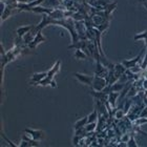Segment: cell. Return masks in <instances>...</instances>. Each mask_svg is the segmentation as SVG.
Listing matches in <instances>:
<instances>
[{
    "label": "cell",
    "mask_w": 147,
    "mask_h": 147,
    "mask_svg": "<svg viewBox=\"0 0 147 147\" xmlns=\"http://www.w3.org/2000/svg\"><path fill=\"white\" fill-rule=\"evenodd\" d=\"M60 68H61V61H60V60H58V61L55 63V65H54L51 69H49V71H47V76H46L45 78L42 80V81H40L38 85H40V86L51 85L53 88H57V83L54 81V77H55L56 74L59 73Z\"/></svg>",
    "instance_id": "6da1fadb"
},
{
    "label": "cell",
    "mask_w": 147,
    "mask_h": 147,
    "mask_svg": "<svg viewBox=\"0 0 147 147\" xmlns=\"http://www.w3.org/2000/svg\"><path fill=\"white\" fill-rule=\"evenodd\" d=\"M145 51H146V47H144V49H142V51L140 52V54H139L138 56H136L134 59H130V60H123L122 61V64L125 66L127 69H130V68L132 67H136L137 65H138V63L140 61H143V56H144L145 54Z\"/></svg>",
    "instance_id": "7a4b0ae2"
},
{
    "label": "cell",
    "mask_w": 147,
    "mask_h": 147,
    "mask_svg": "<svg viewBox=\"0 0 147 147\" xmlns=\"http://www.w3.org/2000/svg\"><path fill=\"white\" fill-rule=\"evenodd\" d=\"M73 75L80 83H82V84H84V85H87V86H90V87H92V81H94V77L95 76L86 75V74H82V73H74Z\"/></svg>",
    "instance_id": "3957f363"
},
{
    "label": "cell",
    "mask_w": 147,
    "mask_h": 147,
    "mask_svg": "<svg viewBox=\"0 0 147 147\" xmlns=\"http://www.w3.org/2000/svg\"><path fill=\"white\" fill-rule=\"evenodd\" d=\"M54 20H55V19L52 18V17H51L49 15H47V14H43L41 22H40L38 25H35L34 30L37 32V33H38L39 31H42L43 28H45V26H47V25L54 24Z\"/></svg>",
    "instance_id": "277c9868"
},
{
    "label": "cell",
    "mask_w": 147,
    "mask_h": 147,
    "mask_svg": "<svg viewBox=\"0 0 147 147\" xmlns=\"http://www.w3.org/2000/svg\"><path fill=\"white\" fill-rule=\"evenodd\" d=\"M23 131L25 134H28L30 137L34 139V140H37V141H41L43 139L45 138V132L41 130V129H33V128H25Z\"/></svg>",
    "instance_id": "5b68a950"
},
{
    "label": "cell",
    "mask_w": 147,
    "mask_h": 147,
    "mask_svg": "<svg viewBox=\"0 0 147 147\" xmlns=\"http://www.w3.org/2000/svg\"><path fill=\"white\" fill-rule=\"evenodd\" d=\"M134 39L137 41V40H141V39H144L145 40V44H146V51H145V56L144 58H143V61H142V64H141V68L142 71H145L147 68V31H144L140 33V34H137L135 37H134Z\"/></svg>",
    "instance_id": "8992f818"
},
{
    "label": "cell",
    "mask_w": 147,
    "mask_h": 147,
    "mask_svg": "<svg viewBox=\"0 0 147 147\" xmlns=\"http://www.w3.org/2000/svg\"><path fill=\"white\" fill-rule=\"evenodd\" d=\"M106 85H107V82H106L105 78H102V77H98V76L94 77L92 88H94L95 90H98V92H101V90H103V88Z\"/></svg>",
    "instance_id": "52a82bcc"
},
{
    "label": "cell",
    "mask_w": 147,
    "mask_h": 147,
    "mask_svg": "<svg viewBox=\"0 0 147 147\" xmlns=\"http://www.w3.org/2000/svg\"><path fill=\"white\" fill-rule=\"evenodd\" d=\"M108 75V68L105 65L102 64V62L99 60L97 61V69L95 71V76L102 77V78H106Z\"/></svg>",
    "instance_id": "ba28073f"
},
{
    "label": "cell",
    "mask_w": 147,
    "mask_h": 147,
    "mask_svg": "<svg viewBox=\"0 0 147 147\" xmlns=\"http://www.w3.org/2000/svg\"><path fill=\"white\" fill-rule=\"evenodd\" d=\"M45 41H46V38L42 35V31H39L37 33L35 39L33 40V42L28 44V47L31 49H35L38 44H40V43H42V42H45Z\"/></svg>",
    "instance_id": "9c48e42d"
},
{
    "label": "cell",
    "mask_w": 147,
    "mask_h": 147,
    "mask_svg": "<svg viewBox=\"0 0 147 147\" xmlns=\"http://www.w3.org/2000/svg\"><path fill=\"white\" fill-rule=\"evenodd\" d=\"M47 76V71H41V73H35L32 76L31 80H30V84L31 85H38L40 81H42L45 77Z\"/></svg>",
    "instance_id": "30bf717a"
},
{
    "label": "cell",
    "mask_w": 147,
    "mask_h": 147,
    "mask_svg": "<svg viewBox=\"0 0 147 147\" xmlns=\"http://www.w3.org/2000/svg\"><path fill=\"white\" fill-rule=\"evenodd\" d=\"M88 92L90 94V95L94 97V99H99V100H101V101H104L106 102L108 99V95L107 94H105L104 92H98V90H95L94 88L89 89Z\"/></svg>",
    "instance_id": "8fae6325"
},
{
    "label": "cell",
    "mask_w": 147,
    "mask_h": 147,
    "mask_svg": "<svg viewBox=\"0 0 147 147\" xmlns=\"http://www.w3.org/2000/svg\"><path fill=\"white\" fill-rule=\"evenodd\" d=\"M119 97H120V92H111L108 94V99L107 101L108 103L110 104V106L113 108L116 107L117 105V102L119 100Z\"/></svg>",
    "instance_id": "7c38bea8"
},
{
    "label": "cell",
    "mask_w": 147,
    "mask_h": 147,
    "mask_svg": "<svg viewBox=\"0 0 147 147\" xmlns=\"http://www.w3.org/2000/svg\"><path fill=\"white\" fill-rule=\"evenodd\" d=\"M55 9H51V7H43L41 5L35 6V7H32L31 12L37 13V14H47V15H51Z\"/></svg>",
    "instance_id": "4fadbf2b"
},
{
    "label": "cell",
    "mask_w": 147,
    "mask_h": 147,
    "mask_svg": "<svg viewBox=\"0 0 147 147\" xmlns=\"http://www.w3.org/2000/svg\"><path fill=\"white\" fill-rule=\"evenodd\" d=\"M34 28H35V26H34ZM36 35H37V32L35 31L34 28H33V30H32L31 32H28V34H25L24 36L22 37V38H23V42H24V44L28 45L30 43L33 42V40L35 39V37H36Z\"/></svg>",
    "instance_id": "5bb4252c"
},
{
    "label": "cell",
    "mask_w": 147,
    "mask_h": 147,
    "mask_svg": "<svg viewBox=\"0 0 147 147\" xmlns=\"http://www.w3.org/2000/svg\"><path fill=\"white\" fill-rule=\"evenodd\" d=\"M35 25H25V26H20L16 30V33L19 37H23L25 34H28V32H31L34 28Z\"/></svg>",
    "instance_id": "9a60e30c"
},
{
    "label": "cell",
    "mask_w": 147,
    "mask_h": 147,
    "mask_svg": "<svg viewBox=\"0 0 147 147\" xmlns=\"http://www.w3.org/2000/svg\"><path fill=\"white\" fill-rule=\"evenodd\" d=\"M126 69H127V68H126L122 63H117V64H115V75H116L117 78L120 79L123 74H125Z\"/></svg>",
    "instance_id": "2e32d148"
},
{
    "label": "cell",
    "mask_w": 147,
    "mask_h": 147,
    "mask_svg": "<svg viewBox=\"0 0 147 147\" xmlns=\"http://www.w3.org/2000/svg\"><path fill=\"white\" fill-rule=\"evenodd\" d=\"M87 123H88V116L83 117V118H81L80 120H78V121L74 124V130H77V129H79V128L85 127Z\"/></svg>",
    "instance_id": "e0dca14e"
},
{
    "label": "cell",
    "mask_w": 147,
    "mask_h": 147,
    "mask_svg": "<svg viewBox=\"0 0 147 147\" xmlns=\"http://www.w3.org/2000/svg\"><path fill=\"white\" fill-rule=\"evenodd\" d=\"M43 4L45 5V7H51V9H57L60 4H61V2L59 1V0H45L44 2H43Z\"/></svg>",
    "instance_id": "ac0fdd59"
},
{
    "label": "cell",
    "mask_w": 147,
    "mask_h": 147,
    "mask_svg": "<svg viewBox=\"0 0 147 147\" xmlns=\"http://www.w3.org/2000/svg\"><path fill=\"white\" fill-rule=\"evenodd\" d=\"M113 116H115V119H116L117 121H120V120H122L126 115H125V113H124L123 108H116L115 113H113Z\"/></svg>",
    "instance_id": "d6986e66"
},
{
    "label": "cell",
    "mask_w": 147,
    "mask_h": 147,
    "mask_svg": "<svg viewBox=\"0 0 147 147\" xmlns=\"http://www.w3.org/2000/svg\"><path fill=\"white\" fill-rule=\"evenodd\" d=\"M98 118H99L98 111H97V109L95 108V109L92 110V113L88 115V123L98 122Z\"/></svg>",
    "instance_id": "ffe728a7"
},
{
    "label": "cell",
    "mask_w": 147,
    "mask_h": 147,
    "mask_svg": "<svg viewBox=\"0 0 147 147\" xmlns=\"http://www.w3.org/2000/svg\"><path fill=\"white\" fill-rule=\"evenodd\" d=\"M74 57L76 59H82V60H84V59L87 58V55L83 52L82 49H76V52L74 54Z\"/></svg>",
    "instance_id": "44dd1931"
},
{
    "label": "cell",
    "mask_w": 147,
    "mask_h": 147,
    "mask_svg": "<svg viewBox=\"0 0 147 147\" xmlns=\"http://www.w3.org/2000/svg\"><path fill=\"white\" fill-rule=\"evenodd\" d=\"M85 129L87 132H94L97 130V122L92 123H87L85 126Z\"/></svg>",
    "instance_id": "7402d4cb"
},
{
    "label": "cell",
    "mask_w": 147,
    "mask_h": 147,
    "mask_svg": "<svg viewBox=\"0 0 147 147\" xmlns=\"http://www.w3.org/2000/svg\"><path fill=\"white\" fill-rule=\"evenodd\" d=\"M127 146L128 147H138L139 146V145L137 144V142H136L135 134H134V132L130 134V139H129L128 142H127Z\"/></svg>",
    "instance_id": "603a6c76"
},
{
    "label": "cell",
    "mask_w": 147,
    "mask_h": 147,
    "mask_svg": "<svg viewBox=\"0 0 147 147\" xmlns=\"http://www.w3.org/2000/svg\"><path fill=\"white\" fill-rule=\"evenodd\" d=\"M81 138H82V137H80V136L74 135L73 140H71V142H73V144L75 145V146H77V145H79V142H80V140H81Z\"/></svg>",
    "instance_id": "cb8c5ba5"
},
{
    "label": "cell",
    "mask_w": 147,
    "mask_h": 147,
    "mask_svg": "<svg viewBox=\"0 0 147 147\" xmlns=\"http://www.w3.org/2000/svg\"><path fill=\"white\" fill-rule=\"evenodd\" d=\"M1 137H2L3 139H4V140H5L6 142H7V143H9V146H14V147H18L19 145H16V144H14V143H13L12 141H11V140H9V139L6 138L5 136H4V134H3V132H1Z\"/></svg>",
    "instance_id": "d4e9b609"
},
{
    "label": "cell",
    "mask_w": 147,
    "mask_h": 147,
    "mask_svg": "<svg viewBox=\"0 0 147 147\" xmlns=\"http://www.w3.org/2000/svg\"><path fill=\"white\" fill-rule=\"evenodd\" d=\"M129 139H130V134H124V136L121 137V142H124V143L127 144Z\"/></svg>",
    "instance_id": "484cf974"
},
{
    "label": "cell",
    "mask_w": 147,
    "mask_h": 147,
    "mask_svg": "<svg viewBox=\"0 0 147 147\" xmlns=\"http://www.w3.org/2000/svg\"><path fill=\"white\" fill-rule=\"evenodd\" d=\"M140 118H147V105H145V107L142 109Z\"/></svg>",
    "instance_id": "4316f807"
},
{
    "label": "cell",
    "mask_w": 147,
    "mask_h": 147,
    "mask_svg": "<svg viewBox=\"0 0 147 147\" xmlns=\"http://www.w3.org/2000/svg\"><path fill=\"white\" fill-rule=\"evenodd\" d=\"M142 86H143V88L146 90L147 89V79H144L143 80V83H142Z\"/></svg>",
    "instance_id": "83f0119b"
},
{
    "label": "cell",
    "mask_w": 147,
    "mask_h": 147,
    "mask_svg": "<svg viewBox=\"0 0 147 147\" xmlns=\"http://www.w3.org/2000/svg\"><path fill=\"white\" fill-rule=\"evenodd\" d=\"M17 2L18 3H28V2H31V0H17Z\"/></svg>",
    "instance_id": "f1b7e54d"
},
{
    "label": "cell",
    "mask_w": 147,
    "mask_h": 147,
    "mask_svg": "<svg viewBox=\"0 0 147 147\" xmlns=\"http://www.w3.org/2000/svg\"><path fill=\"white\" fill-rule=\"evenodd\" d=\"M144 104L147 105V97H146V98H144Z\"/></svg>",
    "instance_id": "f546056e"
}]
</instances>
